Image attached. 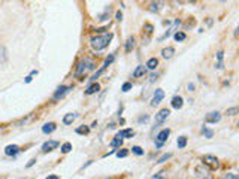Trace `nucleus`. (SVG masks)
I'll use <instances>...</instances> for the list:
<instances>
[{
  "instance_id": "41",
  "label": "nucleus",
  "mask_w": 239,
  "mask_h": 179,
  "mask_svg": "<svg viewBox=\"0 0 239 179\" xmlns=\"http://www.w3.org/2000/svg\"><path fill=\"white\" fill-rule=\"evenodd\" d=\"M154 79H157V75H151V82H152Z\"/></svg>"
},
{
  "instance_id": "28",
  "label": "nucleus",
  "mask_w": 239,
  "mask_h": 179,
  "mask_svg": "<svg viewBox=\"0 0 239 179\" xmlns=\"http://www.w3.org/2000/svg\"><path fill=\"white\" fill-rule=\"evenodd\" d=\"M88 131H90V128H88V127H85V125H84V127H78V128H76V133H78V134H88Z\"/></svg>"
},
{
  "instance_id": "19",
  "label": "nucleus",
  "mask_w": 239,
  "mask_h": 179,
  "mask_svg": "<svg viewBox=\"0 0 239 179\" xmlns=\"http://www.w3.org/2000/svg\"><path fill=\"white\" fill-rule=\"evenodd\" d=\"M173 54H175V49L172 48V46H167V48H164L163 51H162V55H163V58H171Z\"/></svg>"
},
{
  "instance_id": "35",
  "label": "nucleus",
  "mask_w": 239,
  "mask_h": 179,
  "mask_svg": "<svg viewBox=\"0 0 239 179\" xmlns=\"http://www.w3.org/2000/svg\"><path fill=\"white\" fill-rule=\"evenodd\" d=\"M223 57H224V52L223 51H218L217 52V60H218V63H223Z\"/></svg>"
},
{
  "instance_id": "9",
  "label": "nucleus",
  "mask_w": 239,
  "mask_h": 179,
  "mask_svg": "<svg viewBox=\"0 0 239 179\" xmlns=\"http://www.w3.org/2000/svg\"><path fill=\"white\" fill-rule=\"evenodd\" d=\"M20 151H21L20 146H17V145H7L6 148H5V154L9 155V157H15Z\"/></svg>"
},
{
  "instance_id": "37",
  "label": "nucleus",
  "mask_w": 239,
  "mask_h": 179,
  "mask_svg": "<svg viewBox=\"0 0 239 179\" xmlns=\"http://www.w3.org/2000/svg\"><path fill=\"white\" fill-rule=\"evenodd\" d=\"M115 18H117V21H121V20H123V12H121V11H118V12L115 14Z\"/></svg>"
},
{
  "instance_id": "8",
  "label": "nucleus",
  "mask_w": 239,
  "mask_h": 179,
  "mask_svg": "<svg viewBox=\"0 0 239 179\" xmlns=\"http://www.w3.org/2000/svg\"><path fill=\"white\" fill-rule=\"evenodd\" d=\"M163 99H164V91L163 90H160V88L156 90V91H154V97H152V102H151V106H157Z\"/></svg>"
},
{
  "instance_id": "10",
  "label": "nucleus",
  "mask_w": 239,
  "mask_h": 179,
  "mask_svg": "<svg viewBox=\"0 0 239 179\" xmlns=\"http://www.w3.org/2000/svg\"><path fill=\"white\" fill-rule=\"evenodd\" d=\"M57 146H58V142L57 140H48V142H45V143L42 145V151L49 152V151H52V149H55Z\"/></svg>"
},
{
  "instance_id": "32",
  "label": "nucleus",
  "mask_w": 239,
  "mask_h": 179,
  "mask_svg": "<svg viewBox=\"0 0 239 179\" xmlns=\"http://www.w3.org/2000/svg\"><path fill=\"white\" fill-rule=\"evenodd\" d=\"M127 155H129V151H127V149H121V151L117 152V157H118V158H124V157H127Z\"/></svg>"
},
{
  "instance_id": "26",
  "label": "nucleus",
  "mask_w": 239,
  "mask_h": 179,
  "mask_svg": "<svg viewBox=\"0 0 239 179\" xmlns=\"http://www.w3.org/2000/svg\"><path fill=\"white\" fill-rule=\"evenodd\" d=\"M202 133L205 134V138H206V139H211L212 136H214V131L209 130V128H206V127H203V128H202Z\"/></svg>"
},
{
  "instance_id": "13",
  "label": "nucleus",
  "mask_w": 239,
  "mask_h": 179,
  "mask_svg": "<svg viewBox=\"0 0 239 179\" xmlns=\"http://www.w3.org/2000/svg\"><path fill=\"white\" fill-rule=\"evenodd\" d=\"M182 104H184V100H182V97L181 96H175L173 99H172V108H175V109H181Z\"/></svg>"
},
{
  "instance_id": "25",
  "label": "nucleus",
  "mask_w": 239,
  "mask_h": 179,
  "mask_svg": "<svg viewBox=\"0 0 239 179\" xmlns=\"http://www.w3.org/2000/svg\"><path fill=\"white\" fill-rule=\"evenodd\" d=\"M72 151V143L70 142H66V143L62 145V152L63 154H67V152Z\"/></svg>"
},
{
  "instance_id": "24",
  "label": "nucleus",
  "mask_w": 239,
  "mask_h": 179,
  "mask_svg": "<svg viewBox=\"0 0 239 179\" xmlns=\"http://www.w3.org/2000/svg\"><path fill=\"white\" fill-rule=\"evenodd\" d=\"M7 60V54L5 46H0V63H5Z\"/></svg>"
},
{
  "instance_id": "36",
  "label": "nucleus",
  "mask_w": 239,
  "mask_h": 179,
  "mask_svg": "<svg viewBox=\"0 0 239 179\" xmlns=\"http://www.w3.org/2000/svg\"><path fill=\"white\" fill-rule=\"evenodd\" d=\"M148 119H150V117H148V115H143V117H139V119H137V121H139V123H147Z\"/></svg>"
},
{
  "instance_id": "20",
  "label": "nucleus",
  "mask_w": 239,
  "mask_h": 179,
  "mask_svg": "<svg viewBox=\"0 0 239 179\" xmlns=\"http://www.w3.org/2000/svg\"><path fill=\"white\" fill-rule=\"evenodd\" d=\"M133 48H135V37L130 36L129 39H127V42H126V52H130Z\"/></svg>"
},
{
  "instance_id": "17",
  "label": "nucleus",
  "mask_w": 239,
  "mask_h": 179,
  "mask_svg": "<svg viewBox=\"0 0 239 179\" xmlns=\"http://www.w3.org/2000/svg\"><path fill=\"white\" fill-rule=\"evenodd\" d=\"M55 128H57V125H55L54 123H48V124H45L42 127V131H43L45 134H49V133L55 131Z\"/></svg>"
},
{
  "instance_id": "22",
  "label": "nucleus",
  "mask_w": 239,
  "mask_h": 179,
  "mask_svg": "<svg viewBox=\"0 0 239 179\" xmlns=\"http://www.w3.org/2000/svg\"><path fill=\"white\" fill-rule=\"evenodd\" d=\"M177 145H178V148H185V146H187V138H185V136H181V138H178Z\"/></svg>"
},
{
  "instance_id": "5",
  "label": "nucleus",
  "mask_w": 239,
  "mask_h": 179,
  "mask_svg": "<svg viewBox=\"0 0 239 179\" xmlns=\"http://www.w3.org/2000/svg\"><path fill=\"white\" fill-rule=\"evenodd\" d=\"M70 90H72V87H64V85L58 87V88L55 90V93H54V96H52V99H54V100H60V99H63V97L67 94Z\"/></svg>"
},
{
  "instance_id": "6",
  "label": "nucleus",
  "mask_w": 239,
  "mask_h": 179,
  "mask_svg": "<svg viewBox=\"0 0 239 179\" xmlns=\"http://www.w3.org/2000/svg\"><path fill=\"white\" fill-rule=\"evenodd\" d=\"M220 119H221V114L220 112H209V114H206L205 117V121L208 124H215V123H218Z\"/></svg>"
},
{
  "instance_id": "18",
  "label": "nucleus",
  "mask_w": 239,
  "mask_h": 179,
  "mask_svg": "<svg viewBox=\"0 0 239 179\" xmlns=\"http://www.w3.org/2000/svg\"><path fill=\"white\" fill-rule=\"evenodd\" d=\"M157 66H158V60L156 58V57L150 58V60L147 61V64H145V67H147V69H150V70H154Z\"/></svg>"
},
{
  "instance_id": "34",
  "label": "nucleus",
  "mask_w": 239,
  "mask_h": 179,
  "mask_svg": "<svg viewBox=\"0 0 239 179\" xmlns=\"http://www.w3.org/2000/svg\"><path fill=\"white\" fill-rule=\"evenodd\" d=\"M223 179H239V178H238V175H235V173H227Z\"/></svg>"
},
{
  "instance_id": "40",
  "label": "nucleus",
  "mask_w": 239,
  "mask_h": 179,
  "mask_svg": "<svg viewBox=\"0 0 239 179\" xmlns=\"http://www.w3.org/2000/svg\"><path fill=\"white\" fill-rule=\"evenodd\" d=\"M47 179H58V176H57V175H49Z\"/></svg>"
},
{
  "instance_id": "16",
  "label": "nucleus",
  "mask_w": 239,
  "mask_h": 179,
  "mask_svg": "<svg viewBox=\"0 0 239 179\" xmlns=\"http://www.w3.org/2000/svg\"><path fill=\"white\" fill-rule=\"evenodd\" d=\"M76 117H78V114H66V115H64V118H63V123H64L66 125L72 124V123L76 119Z\"/></svg>"
},
{
  "instance_id": "14",
  "label": "nucleus",
  "mask_w": 239,
  "mask_h": 179,
  "mask_svg": "<svg viewBox=\"0 0 239 179\" xmlns=\"http://www.w3.org/2000/svg\"><path fill=\"white\" fill-rule=\"evenodd\" d=\"M99 90H100V85H99L97 82H93V84H91V85L88 87V88L85 90V94H87V96H91V94L97 93Z\"/></svg>"
},
{
  "instance_id": "2",
  "label": "nucleus",
  "mask_w": 239,
  "mask_h": 179,
  "mask_svg": "<svg viewBox=\"0 0 239 179\" xmlns=\"http://www.w3.org/2000/svg\"><path fill=\"white\" fill-rule=\"evenodd\" d=\"M112 37H114L112 33H106V35L91 37V41H90V46H91L93 51H102V49H105L111 43Z\"/></svg>"
},
{
  "instance_id": "38",
  "label": "nucleus",
  "mask_w": 239,
  "mask_h": 179,
  "mask_svg": "<svg viewBox=\"0 0 239 179\" xmlns=\"http://www.w3.org/2000/svg\"><path fill=\"white\" fill-rule=\"evenodd\" d=\"M34 163H36V160H30V161H28V164H27V167H32V166H33L34 164Z\"/></svg>"
},
{
  "instance_id": "4",
  "label": "nucleus",
  "mask_w": 239,
  "mask_h": 179,
  "mask_svg": "<svg viewBox=\"0 0 239 179\" xmlns=\"http://www.w3.org/2000/svg\"><path fill=\"white\" fill-rule=\"evenodd\" d=\"M171 115V110L169 109H162L158 110V114H156V118H154V121H156V125H162L164 123V119Z\"/></svg>"
},
{
  "instance_id": "23",
  "label": "nucleus",
  "mask_w": 239,
  "mask_h": 179,
  "mask_svg": "<svg viewBox=\"0 0 239 179\" xmlns=\"http://www.w3.org/2000/svg\"><path fill=\"white\" fill-rule=\"evenodd\" d=\"M121 145H123V139L118 138V136H117V138L111 142V146H112V148H120Z\"/></svg>"
},
{
  "instance_id": "3",
  "label": "nucleus",
  "mask_w": 239,
  "mask_h": 179,
  "mask_svg": "<svg viewBox=\"0 0 239 179\" xmlns=\"http://www.w3.org/2000/svg\"><path fill=\"white\" fill-rule=\"evenodd\" d=\"M169 134H171V130H169V128H164V130L160 131V133L157 134V138H156V146H157V148H160V146H162V145L167 140Z\"/></svg>"
},
{
  "instance_id": "7",
  "label": "nucleus",
  "mask_w": 239,
  "mask_h": 179,
  "mask_svg": "<svg viewBox=\"0 0 239 179\" xmlns=\"http://www.w3.org/2000/svg\"><path fill=\"white\" fill-rule=\"evenodd\" d=\"M203 164H208L211 169H215V167H218V158L217 157H214V155H203Z\"/></svg>"
},
{
  "instance_id": "42",
  "label": "nucleus",
  "mask_w": 239,
  "mask_h": 179,
  "mask_svg": "<svg viewBox=\"0 0 239 179\" xmlns=\"http://www.w3.org/2000/svg\"><path fill=\"white\" fill-rule=\"evenodd\" d=\"M188 90H190V91H191V90H194V85H193V84H190V85H188Z\"/></svg>"
},
{
  "instance_id": "39",
  "label": "nucleus",
  "mask_w": 239,
  "mask_h": 179,
  "mask_svg": "<svg viewBox=\"0 0 239 179\" xmlns=\"http://www.w3.org/2000/svg\"><path fill=\"white\" fill-rule=\"evenodd\" d=\"M32 82V75H28L27 78H26V84H30Z\"/></svg>"
},
{
  "instance_id": "33",
  "label": "nucleus",
  "mask_w": 239,
  "mask_h": 179,
  "mask_svg": "<svg viewBox=\"0 0 239 179\" xmlns=\"http://www.w3.org/2000/svg\"><path fill=\"white\" fill-rule=\"evenodd\" d=\"M238 112H239V109L236 108V106H235V108H229V109L226 110V114H227V115H236Z\"/></svg>"
},
{
  "instance_id": "11",
  "label": "nucleus",
  "mask_w": 239,
  "mask_h": 179,
  "mask_svg": "<svg viewBox=\"0 0 239 179\" xmlns=\"http://www.w3.org/2000/svg\"><path fill=\"white\" fill-rule=\"evenodd\" d=\"M163 6H164V0H152L151 5H150V11H152V12H158Z\"/></svg>"
},
{
  "instance_id": "31",
  "label": "nucleus",
  "mask_w": 239,
  "mask_h": 179,
  "mask_svg": "<svg viewBox=\"0 0 239 179\" xmlns=\"http://www.w3.org/2000/svg\"><path fill=\"white\" fill-rule=\"evenodd\" d=\"M132 87H133V85H132V82H124L123 87H121V91H123V93H127L129 90H132Z\"/></svg>"
},
{
  "instance_id": "15",
  "label": "nucleus",
  "mask_w": 239,
  "mask_h": 179,
  "mask_svg": "<svg viewBox=\"0 0 239 179\" xmlns=\"http://www.w3.org/2000/svg\"><path fill=\"white\" fill-rule=\"evenodd\" d=\"M145 72H147V67L145 66H137L136 69H135V72H133V78H142L143 75H145Z\"/></svg>"
},
{
  "instance_id": "30",
  "label": "nucleus",
  "mask_w": 239,
  "mask_h": 179,
  "mask_svg": "<svg viewBox=\"0 0 239 179\" xmlns=\"http://www.w3.org/2000/svg\"><path fill=\"white\" fill-rule=\"evenodd\" d=\"M114 60H115V55H114V54H111L109 57H108V58L105 60V63H103V66H106V67H108V66H111Z\"/></svg>"
},
{
  "instance_id": "12",
  "label": "nucleus",
  "mask_w": 239,
  "mask_h": 179,
  "mask_svg": "<svg viewBox=\"0 0 239 179\" xmlns=\"http://www.w3.org/2000/svg\"><path fill=\"white\" fill-rule=\"evenodd\" d=\"M118 138H121V139H130V138H133L135 136V131L132 130V128H124V130H121V131H118V134H117Z\"/></svg>"
},
{
  "instance_id": "27",
  "label": "nucleus",
  "mask_w": 239,
  "mask_h": 179,
  "mask_svg": "<svg viewBox=\"0 0 239 179\" xmlns=\"http://www.w3.org/2000/svg\"><path fill=\"white\" fill-rule=\"evenodd\" d=\"M172 157V154H164V155H162V157H160V158H158V164H163V163H166V161H167V160L171 158Z\"/></svg>"
},
{
  "instance_id": "21",
  "label": "nucleus",
  "mask_w": 239,
  "mask_h": 179,
  "mask_svg": "<svg viewBox=\"0 0 239 179\" xmlns=\"http://www.w3.org/2000/svg\"><path fill=\"white\" fill-rule=\"evenodd\" d=\"M185 37H187V36H185L184 31H177V33L173 35V39H175L177 42H182V41H185Z\"/></svg>"
},
{
  "instance_id": "29",
  "label": "nucleus",
  "mask_w": 239,
  "mask_h": 179,
  "mask_svg": "<svg viewBox=\"0 0 239 179\" xmlns=\"http://www.w3.org/2000/svg\"><path fill=\"white\" fill-rule=\"evenodd\" d=\"M132 152H133L135 155H143V149L141 146H133V148H132Z\"/></svg>"
},
{
  "instance_id": "1",
  "label": "nucleus",
  "mask_w": 239,
  "mask_h": 179,
  "mask_svg": "<svg viewBox=\"0 0 239 179\" xmlns=\"http://www.w3.org/2000/svg\"><path fill=\"white\" fill-rule=\"evenodd\" d=\"M96 67V63L93 58L90 57H82L81 60L76 64V70H75V78L81 79L84 75H87L90 70H93Z\"/></svg>"
}]
</instances>
